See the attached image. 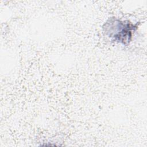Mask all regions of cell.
<instances>
[{"mask_svg": "<svg viewBox=\"0 0 147 147\" xmlns=\"http://www.w3.org/2000/svg\"><path fill=\"white\" fill-rule=\"evenodd\" d=\"M103 31L113 41L127 45L131 41L137 24H133L128 20L122 21L115 17L109 18L103 24Z\"/></svg>", "mask_w": 147, "mask_h": 147, "instance_id": "1", "label": "cell"}]
</instances>
